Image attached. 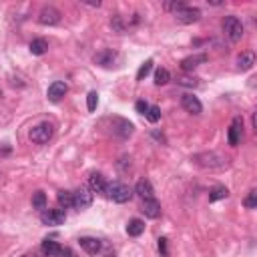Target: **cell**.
I'll return each mask as SVG.
<instances>
[{
    "instance_id": "obj_1",
    "label": "cell",
    "mask_w": 257,
    "mask_h": 257,
    "mask_svg": "<svg viewBox=\"0 0 257 257\" xmlns=\"http://www.w3.org/2000/svg\"><path fill=\"white\" fill-rule=\"evenodd\" d=\"M191 161L203 167V169H225L229 165V159L217 151H205V153H197L193 155Z\"/></svg>"
},
{
    "instance_id": "obj_2",
    "label": "cell",
    "mask_w": 257,
    "mask_h": 257,
    "mask_svg": "<svg viewBox=\"0 0 257 257\" xmlns=\"http://www.w3.org/2000/svg\"><path fill=\"white\" fill-rule=\"evenodd\" d=\"M104 195L109 197L111 201H115V203H128L133 199V189L128 185H125V183L113 181V183H106Z\"/></svg>"
},
{
    "instance_id": "obj_3",
    "label": "cell",
    "mask_w": 257,
    "mask_h": 257,
    "mask_svg": "<svg viewBox=\"0 0 257 257\" xmlns=\"http://www.w3.org/2000/svg\"><path fill=\"white\" fill-rule=\"evenodd\" d=\"M223 32H225V36L231 42H239L243 32H245V28H243L241 20L237 16H225L223 18Z\"/></svg>"
},
{
    "instance_id": "obj_4",
    "label": "cell",
    "mask_w": 257,
    "mask_h": 257,
    "mask_svg": "<svg viewBox=\"0 0 257 257\" xmlns=\"http://www.w3.org/2000/svg\"><path fill=\"white\" fill-rule=\"evenodd\" d=\"M95 193L89 189V185H80L77 191H73V207L75 209H89L93 205Z\"/></svg>"
},
{
    "instance_id": "obj_5",
    "label": "cell",
    "mask_w": 257,
    "mask_h": 257,
    "mask_svg": "<svg viewBox=\"0 0 257 257\" xmlns=\"http://www.w3.org/2000/svg\"><path fill=\"white\" fill-rule=\"evenodd\" d=\"M54 135V127L51 123H40L30 128V141L36 145H47Z\"/></svg>"
},
{
    "instance_id": "obj_6",
    "label": "cell",
    "mask_w": 257,
    "mask_h": 257,
    "mask_svg": "<svg viewBox=\"0 0 257 257\" xmlns=\"http://www.w3.org/2000/svg\"><path fill=\"white\" fill-rule=\"evenodd\" d=\"M40 221L47 227H58L67 221V213L62 209H45V211H40Z\"/></svg>"
},
{
    "instance_id": "obj_7",
    "label": "cell",
    "mask_w": 257,
    "mask_h": 257,
    "mask_svg": "<svg viewBox=\"0 0 257 257\" xmlns=\"http://www.w3.org/2000/svg\"><path fill=\"white\" fill-rule=\"evenodd\" d=\"M111 123H113V125H111V131H113L115 137L128 139V137L133 135V131H135L133 123H131V121H127V119H123V117H113Z\"/></svg>"
},
{
    "instance_id": "obj_8",
    "label": "cell",
    "mask_w": 257,
    "mask_h": 257,
    "mask_svg": "<svg viewBox=\"0 0 257 257\" xmlns=\"http://www.w3.org/2000/svg\"><path fill=\"white\" fill-rule=\"evenodd\" d=\"M243 139V119L241 117H235L231 121V127H229V131H227V141L231 147H237Z\"/></svg>"
},
{
    "instance_id": "obj_9",
    "label": "cell",
    "mask_w": 257,
    "mask_h": 257,
    "mask_svg": "<svg viewBox=\"0 0 257 257\" xmlns=\"http://www.w3.org/2000/svg\"><path fill=\"white\" fill-rule=\"evenodd\" d=\"M60 10H56L54 6H45L40 12H38V23L40 25H45V26H54V25H58L60 23Z\"/></svg>"
},
{
    "instance_id": "obj_10",
    "label": "cell",
    "mask_w": 257,
    "mask_h": 257,
    "mask_svg": "<svg viewBox=\"0 0 257 257\" xmlns=\"http://www.w3.org/2000/svg\"><path fill=\"white\" fill-rule=\"evenodd\" d=\"M199 18H201V10L193 8V6H185L183 10H179L175 14V20L179 25H193V23H197Z\"/></svg>"
},
{
    "instance_id": "obj_11",
    "label": "cell",
    "mask_w": 257,
    "mask_h": 257,
    "mask_svg": "<svg viewBox=\"0 0 257 257\" xmlns=\"http://www.w3.org/2000/svg\"><path fill=\"white\" fill-rule=\"evenodd\" d=\"M181 104H183V109H185L187 113H191V115H201V113H203L201 101H199L197 97H193L191 93H187V95L181 97Z\"/></svg>"
},
{
    "instance_id": "obj_12",
    "label": "cell",
    "mask_w": 257,
    "mask_h": 257,
    "mask_svg": "<svg viewBox=\"0 0 257 257\" xmlns=\"http://www.w3.org/2000/svg\"><path fill=\"white\" fill-rule=\"evenodd\" d=\"M69 93V87H67V82H62V80H54L51 87H49V93H47V97H49V101L51 103H58L64 95Z\"/></svg>"
},
{
    "instance_id": "obj_13",
    "label": "cell",
    "mask_w": 257,
    "mask_h": 257,
    "mask_svg": "<svg viewBox=\"0 0 257 257\" xmlns=\"http://www.w3.org/2000/svg\"><path fill=\"white\" fill-rule=\"evenodd\" d=\"M135 193L143 199V201H147V199H155V189H153V185H151V181L149 179H141V181H137V185H135Z\"/></svg>"
},
{
    "instance_id": "obj_14",
    "label": "cell",
    "mask_w": 257,
    "mask_h": 257,
    "mask_svg": "<svg viewBox=\"0 0 257 257\" xmlns=\"http://www.w3.org/2000/svg\"><path fill=\"white\" fill-rule=\"evenodd\" d=\"M141 211L145 213V217H149V219H159L161 217V203L157 199H147V201H143Z\"/></svg>"
},
{
    "instance_id": "obj_15",
    "label": "cell",
    "mask_w": 257,
    "mask_h": 257,
    "mask_svg": "<svg viewBox=\"0 0 257 257\" xmlns=\"http://www.w3.org/2000/svg\"><path fill=\"white\" fill-rule=\"evenodd\" d=\"M78 245H80L84 251H87L89 255L101 253V247H103L101 239H97V237H80V239H78Z\"/></svg>"
},
{
    "instance_id": "obj_16",
    "label": "cell",
    "mask_w": 257,
    "mask_h": 257,
    "mask_svg": "<svg viewBox=\"0 0 257 257\" xmlns=\"http://www.w3.org/2000/svg\"><path fill=\"white\" fill-rule=\"evenodd\" d=\"M115 60H117V52H113V51H109V49L95 54V62L101 64V67H104V69H111L113 64H115Z\"/></svg>"
},
{
    "instance_id": "obj_17",
    "label": "cell",
    "mask_w": 257,
    "mask_h": 257,
    "mask_svg": "<svg viewBox=\"0 0 257 257\" xmlns=\"http://www.w3.org/2000/svg\"><path fill=\"white\" fill-rule=\"evenodd\" d=\"M203 62H207V54H193V56H187V58L181 60V69L185 73H189L193 69H197L199 64H203Z\"/></svg>"
},
{
    "instance_id": "obj_18",
    "label": "cell",
    "mask_w": 257,
    "mask_h": 257,
    "mask_svg": "<svg viewBox=\"0 0 257 257\" xmlns=\"http://www.w3.org/2000/svg\"><path fill=\"white\" fill-rule=\"evenodd\" d=\"M255 64V52L253 51H245L237 56V69L239 71H251Z\"/></svg>"
},
{
    "instance_id": "obj_19",
    "label": "cell",
    "mask_w": 257,
    "mask_h": 257,
    "mask_svg": "<svg viewBox=\"0 0 257 257\" xmlns=\"http://www.w3.org/2000/svg\"><path fill=\"white\" fill-rule=\"evenodd\" d=\"M40 249H42V253H45V257H60V251H62V247L54 239H45L42 245H40Z\"/></svg>"
},
{
    "instance_id": "obj_20",
    "label": "cell",
    "mask_w": 257,
    "mask_h": 257,
    "mask_svg": "<svg viewBox=\"0 0 257 257\" xmlns=\"http://www.w3.org/2000/svg\"><path fill=\"white\" fill-rule=\"evenodd\" d=\"M104 187H106V181H104V177L101 173H93L89 177V189L93 193H103L104 195Z\"/></svg>"
},
{
    "instance_id": "obj_21",
    "label": "cell",
    "mask_w": 257,
    "mask_h": 257,
    "mask_svg": "<svg viewBox=\"0 0 257 257\" xmlns=\"http://www.w3.org/2000/svg\"><path fill=\"white\" fill-rule=\"evenodd\" d=\"M30 52L34 54V56H40V54H45L47 51H49V40H45V38H34L32 42H30Z\"/></svg>"
},
{
    "instance_id": "obj_22",
    "label": "cell",
    "mask_w": 257,
    "mask_h": 257,
    "mask_svg": "<svg viewBox=\"0 0 257 257\" xmlns=\"http://www.w3.org/2000/svg\"><path fill=\"white\" fill-rule=\"evenodd\" d=\"M229 197V189L223 187V185H217V187H213L209 191V201L211 203H215V201H221V199H227Z\"/></svg>"
},
{
    "instance_id": "obj_23",
    "label": "cell",
    "mask_w": 257,
    "mask_h": 257,
    "mask_svg": "<svg viewBox=\"0 0 257 257\" xmlns=\"http://www.w3.org/2000/svg\"><path fill=\"white\" fill-rule=\"evenodd\" d=\"M143 231H145V221H141V219H131L127 223V233L131 235V237H139Z\"/></svg>"
},
{
    "instance_id": "obj_24",
    "label": "cell",
    "mask_w": 257,
    "mask_h": 257,
    "mask_svg": "<svg viewBox=\"0 0 257 257\" xmlns=\"http://www.w3.org/2000/svg\"><path fill=\"white\" fill-rule=\"evenodd\" d=\"M32 207L38 209V211H45L47 209V195L45 191H36L32 195Z\"/></svg>"
},
{
    "instance_id": "obj_25",
    "label": "cell",
    "mask_w": 257,
    "mask_h": 257,
    "mask_svg": "<svg viewBox=\"0 0 257 257\" xmlns=\"http://www.w3.org/2000/svg\"><path fill=\"white\" fill-rule=\"evenodd\" d=\"M111 26H113V30L115 32H119V34H123V32H127V23H125V18L121 16V14H115L113 18H111Z\"/></svg>"
},
{
    "instance_id": "obj_26",
    "label": "cell",
    "mask_w": 257,
    "mask_h": 257,
    "mask_svg": "<svg viewBox=\"0 0 257 257\" xmlns=\"http://www.w3.org/2000/svg\"><path fill=\"white\" fill-rule=\"evenodd\" d=\"M151 71H153V58H149V60H145V62L141 64V69L137 71V80H139V82L145 80Z\"/></svg>"
},
{
    "instance_id": "obj_27",
    "label": "cell",
    "mask_w": 257,
    "mask_h": 257,
    "mask_svg": "<svg viewBox=\"0 0 257 257\" xmlns=\"http://www.w3.org/2000/svg\"><path fill=\"white\" fill-rule=\"evenodd\" d=\"M169 78H171V75H169L167 69H157V73H155V84H157V87H163V84H167Z\"/></svg>"
},
{
    "instance_id": "obj_28",
    "label": "cell",
    "mask_w": 257,
    "mask_h": 257,
    "mask_svg": "<svg viewBox=\"0 0 257 257\" xmlns=\"http://www.w3.org/2000/svg\"><path fill=\"white\" fill-rule=\"evenodd\" d=\"M58 203L62 207H73V191H58Z\"/></svg>"
},
{
    "instance_id": "obj_29",
    "label": "cell",
    "mask_w": 257,
    "mask_h": 257,
    "mask_svg": "<svg viewBox=\"0 0 257 257\" xmlns=\"http://www.w3.org/2000/svg\"><path fill=\"white\" fill-rule=\"evenodd\" d=\"M149 121H151V123H157L159 119H161V109H159V106H155V104H151V106H149V111H147V115H145Z\"/></svg>"
},
{
    "instance_id": "obj_30",
    "label": "cell",
    "mask_w": 257,
    "mask_h": 257,
    "mask_svg": "<svg viewBox=\"0 0 257 257\" xmlns=\"http://www.w3.org/2000/svg\"><path fill=\"white\" fill-rule=\"evenodd\" d=\"M243 205H245V209H255V207H257V191H255V189L249 191V195L245 197Z\"/></svg>"
},
{
    "instance_id": "obj_31",
    "label": "cell",
    "mask_w": 257,
    "mask_h": 257,
    "mask_svg": "<svg viewBox=\"0 0 257 257\" xmlns=\"http://www.w3.org/2000/svg\"><path fill=\"white\" fill-rule=\"evenodd\" d=\"M187 4L183 2V0H177V2H165V10H169V12H173V14H177L179 10H183Z\"/></svg>"
},
{
    "instance_id": "obj_32",
    "label": "cell",
    "mask_w": 257,
    "mask_h": 257,
    "mask_svg": "<svg viewBox=\"0 0 257 257\" xmlns=\"http://www.w3.org/2000/svg\"><path fill=\"white\" fill-rule=\"evenodd\" d=\"M97 104H99V95H97L95 91H91V93L87 95V106H89V111H91V113L97 111Z\"/></svg>"
},
{
    "instance_id": "obj_33",
    "label": "cell",
    "mask_w": 257,
    "mask_h": 257,
    "mask_svg": "<svg viewBox=\"0 0 257 257\" xmlns=\"http://www.w3.org/2000/svg\"><path fill=\"white\" fill-rule=\"evenodd\" d=\"M149 106H151V104H149L147 101H137V103H135V109H137V113H139V115H147Z\"/></svg>"
},
{
    "instance_id": "obj_34",
    "label": "cell",
    "mask_w": 257,
    "mask_h": 257,
    "mask_svg": "<svg viewBox=\"0 0 257 257\" xmlns=\"http://www.w3.org/2000/svg\"><path fill=\"white\" fill-rule=\"evenodd\" d=\"M179 84H183V87H197V78L183 77V78H179Z\"/></svg>"
},
{
    "instance_id": "obj_35",
    "label": "cell",
    "mask_w": 257,
    "mask_h": 257,
    "mask_svg": "<svg viewBox=\"0 0 257 257\" xmlns=\"http://www.w3.org/2000/svg\"><path fill=\"white\" fill-rule=\"evenodd\" d=\"M159 251H161V255H163V257H167V255H169V251H167V239H165V237H161V239H159Z\"/></svg>"
},
{
    "instance_id": "obj_36",
    "label": "cell",
    "mask_w": 257,
    "mask_h": 257,
    "mask_svg": "<svg viewBox=\"0 0 257 257\" xmlns=\"http://www.w3.org/2000/svg\"><path fill=\"white\" fill-rule=\"evenodd\" d=\"M60 255H62V257H77V255L73 253V249H69V247H64V249L60 251Z\"/></svg>"
},
{
    "instance_id": "obj_37",
    "label": "cell",
    "mask_w": 257,
    "mask_h": 257,
    "mask_svg": "<svg viewBox=\"0 0 257 257\" xmlns=\"http://www.w3.org/2000/svg\"><path fill=\"white\" fill-rule=\"evenodd\" d=\"M251 125H253V128H255V131H257V117H255V115L251 117Z\"/></svg>"
},
{
    "instance_id": "obj_38",
    "label": "cell",
    "mask_w": 257,
    "mask_h": 257,
    "mask_svg": "<svg viewBox=\"0 0 257 257\" xmlns=\"http://www.w3.org/2000/svg\"><path fill=\"white\" fill-rule=\"evenodd\" d=\"M28 257H38V255H36V253H32V255H28Z\"/></svg>"
},
{
    "instance_id": "obj_39",
    "label": "cell",
    "mask_w": 257,
    "mask_h": 257,
    "mask_svg": "<svg viewBox=\"0 0 257 257\" xmlns=\"http://www.w3.org/2000/svg\"><path fill=\"white\" fill-rule=\"evenodd\" d=\"M25 257H26V255H25Z\"/></svg>"
}]
</instances>
